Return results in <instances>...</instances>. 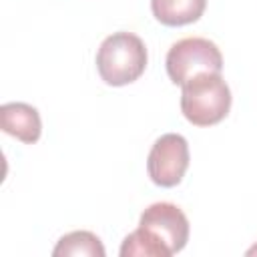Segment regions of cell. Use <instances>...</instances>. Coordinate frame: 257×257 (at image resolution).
I'll use <instances>...</instances> for the list:
<instances>
[{"label":"cell","instance_id":"obj_1","mask_svg":"<svg viewBox=\"0 0 257 257\" xmlns=\"http://www.w3.org/2000/svg\"><path fill=\"white\" fill-rule=\"evenodd\" d=\"M147 46L133 32L106 36L96 52V70L104 84L124 86L141 78L147 68Z\"/></svg>","mask_w":257,"mask_h":257},{"label":"cell","instance_id":"obj_2","mask_svg":"<svg viewBox=\"0 0 257 257\" xmlns=\"http://www.w3.org/2000/svg\"><path fill=\"white\" fill-rule=\"evenodd\" d=\"M181 88V112L195 126H213L231 110V88L221 74H199Z\"/></svg>","mask_w":257,"mask_h":257},{"label":"cell","instance_id":"obj_3","mask_svg":"<svg viewBox=\"0 0 257 257\" xmlns=\"http://www.w3.org/2000/svg\"><path fill=\"white\" fill-rule=\"evenodd\" d=\"M165 66L171 82L183 86L199 74H221L223 54L209 38L189 36L169 48Z\"/></svg>","mask_w":257,"mask_h":257},{"label":"cell","instance_id":"obj_4","mask_svg":"<svg viewBox=\"0 0 257 257\" xmlns=\"http://www.w3.org/2000/svg\"><path fill=\"white\" fill-rule=\"evenodd\" d=\"M189 143L183 135L167 133L155 141L147 159V171L157 187H177L189 169Z\"/></svg>","mask_w":257,"mask_h":257},{"label":"cell","instance_id":"obj_5","mask_svg":"<svg viewBox=\"0 0 257 257\" xmlns=\"http://www.w3.org/2000/svg\"><path fill=\"white\" fill-rule=\"evenodd\" d=\"M139 227L149 231L165 249L175 255L185 249L189 241V219L187 215L173 203L161 201L149 205L141 213Z\"/></svg>","mask_w":257,"mask_h":257},{"label":"cell","instance_id":"obj_6","mask_svg":"<svg viewBox=\"0 0 257 257\" xmlns=\"http://www.w3.org/2000/svg\"><path fill=\"white\" fill-rule=\"evenodd\" d=\"M0 126L6 135L34 145L42 135V120L38 110L26 102H6L0 106Z\"/></svg>","mask_w":257,"mask_h":257},{"label":"cell","instance_id":"obj_7","mask_svg":"<svg viewBox=\"0 0 257 257\" xmlns=\"http://www.w3.org/2000/svg\"><path fill=\"white\" fill-rule=\"evenodd\" d=\"M207 8V0H151L153 16L165 26H185L197 22Z\"/></svg>","mask_w":257,"mask_h":257},{"label":"cell","instance_id":"obj_8","mask_svg":"<svg viewBox=\"0 0 257 257\" xmlns=\"http://www.w3.org/2000/svg\"><path fill=\"white\" fill-rule=\"evenodd\" d=\"M54 257H104V247L100 239L90 231H72L58 239L56 247L52 249Z\"/></svg>","mask_w":257,"mask_h":257},{"label":"cell","instance_id":"obj_9","mask_svg":"<svg viewBox=\"0 0 257 257\" xmlns=\"http://www.w3.org/2000/svg\"><path fill=\"white\" fill-rule=\"evenodd\" d=\"M120 257H171V253L143 227L128 233L120 245Z\"/></svg>","mask_w":257,"mask_h":257}]
</instances>
